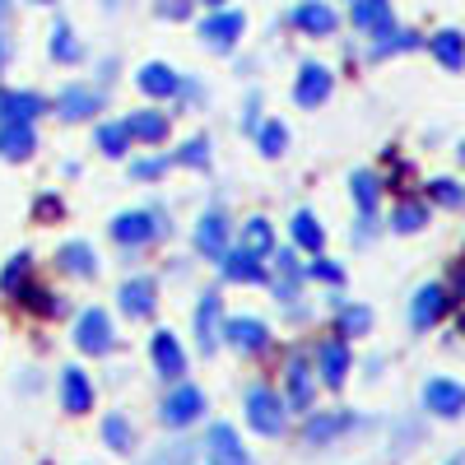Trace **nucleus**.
Wrapping results in <instances>:
<instances>
[{
    "label": "nucleus",
    "mask_w": 465,
    "mask_h": 465,
    "mask_svg": "<svg viewBox=\"0 0 465 465\" xmlns=\"http://www.w3.org/2000/svg\"><path fill=\"white\" fill-rule=\"evenodd\" d=\"M163 232V214H149V210H131V214H116L112 223V238L122 247H144L149 238Z\"/></svg>",
    "instance_id": "f257e3e1"
},
{
    "label": "nucleus",
    "mask_w": 465,
    "mask_h": 465,
    "mask_svg": "<svg viewBox=\"0 0 465 465\" xmlns=\"http://www.w3.org/2000/svg\"><path fill=\"white\" fill-rule=\"evenodd\" d=\"M247 419L256 433H280L284 429V401L270 386H252L247 391Z\"/></svg>",
    "instance_id": "f03ea898"
},
{
    "label": "nucleus",
    "mask_w": 465,
    "mask_h": 465,
    "mask_svg": "<svg viewBox=\"0 0 465 465\" xmlns=\"http://www.w3.org/2000/svg\"><path fill=\"white\" fill-rule=\"evenodd\" d=\"M205 414V391L201 386H173L168 401H163V423L168 429H186L191 419Z\"/></svg>",
    "instance_id": "7ed1b4c3"
},
{
    "label": "nucleus",
    "mask_w": 465,
    "mask_h": 465,
    "mask_svg": "<svg viewBox=\"0 0 465 465\" xmlns=\"http://www.w3.org/2000/svg\"><path fill=\"white\" fill-rule=\"evenodd\" d=\"M74 344L84 349V354H107L112 349V322L103 307H89V312L74 322Z\"/></svg>",
    "instance_id": "20e7f679"
},
{
    "label": "nucleus",
    "mask_w": 465,
    "mask_h": 465,
    "mask_svg": "<svg viewBox=\"0 0 465 465\" xmlns=\"http://www.w3.org/2000/svg\"><path fill=\"white\" fill-rule=\"evenodd\" d=\"M205 465H252L238 433H232L228 423H214V429L205 433Z\"/></svg>",
    "instance_id": "39448f33"
},
{
    "label": "nucleus",
    "mask_w": 465,
    "mask_h": 465,
    "mask_svg": "<svg viewBox=\"0 0 465 465\" xmlns=\"http://www.w3.org/2000/svg\"><path fill=\"white\" fill-rule=\"evenodd\" d=\"M293 98H298V107H322V103L331 98V70H326V65H317V61H307V65H302V74H298Z\"/></svg>",
    "instance_id": "423d86ee"
},
{
    "label": "nucleus",
    "mask_w": 465,
    "mask_h": 465,
    "mask_svg": "<svg viewBox=\"0 0 465 465\" xmlns=\"http://www.w3.org/2000/svg\"><path fill=\"white\" fill-rule=\"evenodd\" d=\"M423 405H429L433 414H442V419H456V414L465 410V391H460V381H451V377L429 381V386H423Z\"/></svg>",
    "instance_id": "0eeeda50"
},
{
    "label": "nucleus",
    "mask_w": 465,
    "mask_h": 465,
    "mask_svg": "<svg viewBox=\"0 0 465 465\" xmlns=\"http://www.w3.org/2000/svg\"><path fill=\"white\" fill-rule=\"evenodd\" d=\"M242 24H247V19H242L238 10H223V15H210V19L201 24V37H205L214 52H228V47L242 37Z\"/></svg>",
    "instance_id": "6e6552de"
},
{
    "label": "nucleus",
    "mask_w": 465,
    "mask_h": 465,
    "mask_svg": "<svg viewBox=\"0 0 465 465\" xmlns=\"http://www.w3.org/2000/svg\"><path fill=\"white\" fill-rule=\"evenodd\" d=\"M98 107H103V94H94L84 84H70L56 98V116H61V122H84V116H94Z\"/></svg>",
    "instance_id": "1a4fd4ad"
},
{
    "label": "nucleus",
    "mask_w": 465,
    "mask_h": 465,
    "mask_svg": "<svg viewBox=\"0 0 465 465\" xmlns=\"http://www.w3.org/2000/svg\"><path fill=\"white\" fill-rule=\"evenodd\" d=\"M149 349H153V368H159L168 381H177V377L186 372V354H182V344H177L173 331H159Z\"/></svg>",
    "instance_id": "9d476101"
},
{
    "label": "nucleus",
    "mask_w": 465,
    "mask_h": 465,
    "mask_svg": "<svg viewBox=\"0 0 465 465\" xmlns=\"http://www.w3.org/2000/svg\"><path fill=\"white\" fill-rule=\"evenodd\" d=\"M223 340H228L232 349H247V354H256V349L270 344V331H265L256 317H238V322L223 326Z\"/></svg>",
    "instance_id": "9b49d317"
},
{
    "label": "nucleus",
    "mask_w": 465,
    "mask_h": 465,
    "mask_svg": "<svg viewBox=\"0 0 465 465\" xmlns=\"http://www.w3.org/2000/svg\"><path fill=\"white\" fill-rule=\"evenodd\" d=\"M442 312H447V289H442V284H423V289L414 293L410 322H414V326H433Z\"/></svg>",
    "instance_id": "f8f14e48"
},
{
    "label": "nucleus",
    "mask_w": 465,
    "mask_h": 465,
    "mask_svg": "<svg viewBox=\"0 0 465 465\" xmlns=\"http://www.w3.org/2000/svg\"><path fill=\"white\" fill-rule=\"evenodd\" d=\"M61 405H65L70 414L94 410V386H89V377H84L80 368H65V377H61Z\"/></svg>",
    "instance_id": "ddd939ff"
},
{
    "label": "nucleus",
    "mask_w": 465,
    "mask_h": 465,
    "mask_svg": "<svg viewBox=\"0 0 465 465\" xmlns=\"http://www.w3.org/2000/svg\"><path fill=\"white\" fill-rule=\"evenodd\" d=\"M317 363H322V381H326V386H344V372H349V344H344V340H326V344H317Z\"/></svg>",
    "instance_id": "4468645a"
},
{
    "label": "nucleus",
    "mask_w": 465,
    "mask_h": 465,
    "mask_svg": "<svg viewBox=\"0 0 465 465\" xmlns=\"http://www.w3.org/2000/svg\"><path fill=\"white\" fill-rule=\"evenodd\" d=\"M43 107H47V103L37 98V94H15V89H5V94H0V122H24V126H28Z\"/></svg>",
    "instance_id": "2eb2a0df"
},
{
    "label": "nucleus",
    "mask_w": 465,
    "mask_h": 465,
    "mask_svg": "<svg viewBox=\"0 0 465 465\" xmlns=\"http://www.w3.org/2000/svg\"><path fill=\"white\" fill-rule=\"evenodd\" d=\"M56 265L84 280V275H98V252H94L89 242H65V247L56 252Z\"/></svg>",
    "instance_id": "dca6fc26"
},
{
    "label": "nucleus",
    "mask_w": 465,
    "mask_h": 465,
    "mask_svg": "<svg viewBox=\"0 0 465 465\" xmlns=\"http://www.w3.org/2000/svg\"><path fill=\"white\" fill-rule=\"evenodd\" d=\"M33 144H37L33 126H24V122H5V126H0V159H28Z\"/></svg>",
    "instance_id": "f3484780"
},
{
    "label": "nucleus",
    "mask_w": 465,
    "mask_h": 465,
    "mask_svg": "<svg viewBox=\"0 0 465 465\" xmlns=\"http://www.w3.org/2000/svg\"><path fill=\"white\" fill-rule=\"evenodd\" d=\"M223 242H228V223H223V214H219V210L201 214V223H196V247H201L205 256H223Z\"/></svg>",
    "instance_id": "a211bd4d"
},
{
    "label": "nucleus",
    "mask_w": 465,
    "mask_h": 465,
    "mask_svg": "<svg viewBox=\"0 0 465 465\" xmlns=\"http://www.w3.org/2000/svg\"><path fill=\"white\" fill-rule=\"evenodd\" d=\"M140 89H144L149 98H173V94L182 89V80H177V74H173L163 61H153V65L140 70Z\"/></svg>",
    "instance_id": "6ab92c4d"
},
{
    "label": "nucleus",
    "mask_w": 465,
    "mask_h": 465,
    "mask_svg": "<svg viewBox=\"0 0 465 465\" xmlns=\"http://www.w3.org/2000/svg\"><path fill=\"white\" fill-rule=\"evenodd\" d=\"M196 340H201L205 354L219 344V293H205L201 307H196Z\"/></svg>",
    "instance_id": "aec40b11"
},
{
    "label": "nucleus",
    "mask_w": 465,
    "mask_h": 465,
    "mask_svg": "<svg viewBox=\"0 0 465 465\" xmlns=\"http://www.w3.org/2000/svg\"><path fill=\"white\" fill-rule=\"evenodd\" d=\"M122 126H126L131 140H149V144H153V140L168 135V116H163V112H131Z\"/></svg>",
    "instance_id": "412c9836"
},
{
    "label": "nucleus",
    "mask_w": 465,
    "mask_h": 465,
    "mask_svg": "<svg viewBox=\"0 0 465 465\" xmlns=\"http://www.w3.org/2000/svg\"><path fill=\"white\" fill-rule=\"evenodd\" d=\"M344 429H354V414H312V419H307V429H302V438L307 442H331Z\"/></svg>",
    "instance_id": "4be33fe9"
},
{
    "label": "nucleus",
    "mask_w": 465,
    "mask_h": 465,
    "mask_svg": "<svg viewBox=\"0 0 465 465\" xmlns=\"http://www.w3.org/2000/svg\"><path fill=\"white\" fill-rule=\"evenodd\" d=\"M293 24H298L302 33H331V28H335V10L322 5V0H302V5L293 10Z\"/></svg>",
    "instance_id": "5701e85b"
},
{
    "label": "nucleus",
    "mask_w": 465,
    "mask_h": 465,
    "mask_svg": "<svg viewBox=\"0 0 465 465\" xmlns=\"http://www.w3.org/2000/svg\"><path fill=\"white\" fill-rule=\"evenodd\" d=\"M122 312L126 317H149L153 312V284L149 280H126L122 284Z\"/></svg>",
    "instance_id": "b1692460"
},
{
    "label": "nucleus",
    "mask_w": 465,
    "mask_h": 465,
    "mask_svg": "<svg viewBox=\"0 0 465 465\" xmlns=\"http://www.w3.org/2000/svg\"><path fill=\"white\" fill-rule=\"evenodd\" d=\"M223 280H242V284H265V270L247 252H228L223 256Z\"/></svg>",
    "instance_id": "393cba45"
},
{
    "label": "nucleus",
    "mask_w": 465,
    "mask_h": 465,
    "mask_svg": "<svg viewBox=\"0 0 465 465\" xmlns=\"http://www.w3.org/2000/svg\"><path fill=\"white\" fill-rule=\"evenodd\" d=\"M354 28H391V5H386V0H354Z\"/></svg>",
    "instance_id": "a878e982"
},
{
    "label": "nucleus",
    "mask_w": 465,
    "mask_h": 465,
    "mask_svg": "<svg viewBox=\"0 0 465 465\" xmlns=\"http://www.w3.org/2000/svg\"><path fill=\"white\" fill-rule=\"evenodd\" d=\"M293 242H298V247H307V252H322L326 232H322L317 214H307V210H298V214H293Z\"/></svg>",
    "instance_id": "bb28decb"
},
{
    "label": "nucleus",
    "mask_w": 465,
    "mask_h": 465,
    "mask_svg": "<svg viewBox=\"0 0 465 465\" xmlns=\"http://www.w3.org/2000/svg\"><path fill=\"white\" fill-rule=\"evenodd\" d=\"M429 47H433V56H438V61H442L447 70H460V65H465V52H460V33H456V28L438 33Z\"/></svg>",
    "instance_id": "cd10ccee"
},
{
    "label": "nucleus",
    "mask_w": 465,
    "mask_h": 465,
    "mask_svg": "<svg viewBox=\"0 0 465 465\" xmlns=\"http://www.w3.org/2000/svg\"><path fill=\"white\" fill-rule=\"evenodd\" d=\"M349 191H354V201H359L363 214H372L377 201H381V182L372 173H354V177H349Z\"/></svg>",
    "instance_id": "c85d7f7f"
},
{
    "label": "nucleus",
    "mask_w": 465,
    "mask_h": 465,
    "mask_svg": "<svg viewBox=\"0 0 465 465\" xmlns=\"http://www.w3.org/2000/svg\"><path fill=\"white\" fill-rule=\"evenodd\" d=\"M289 401L293 405H307V401H312V372H307V363L302 359H289Z\"/></svg>",
    "instance_id": "c756f323"
},
{
    "label": "nucleus",
    "mask_w": 465,
    "mask_h": 465,
    "mask_svg": "<svg viewBox=\"0 0 465 465\" xmlns=\"http://www.w3.org/2000/svg\"><path fill=\"white\" fill-rule=\"evenodd\" d=\"M275 247V232H270V223L265 219H252L247 228H242V252L247 256H261V252H270Z\"/></svg>",
    "instance_id": "7c9ffc66"
},
{
    "label": "nucleus",
    "mask_w": 465,
    "mask_h": 465,
    "mask_svg": "<svg viewBox=\"0 0 465 465\" xmlns=\"http://www.w3.org/2000/svg\"><path fill=\"white\" fill-rule=\"evenodd\" d=\"M410 47H419V37H414V33H401V28L391 24V28H381L372 56H391V52H410Z\"/></svg>",
    "instance_id": "2f4dec72"
},
{
    "label": "nucleus",
    "mask_w": 465,
    "mask_h": 465,
    "mask_svg": "<svg viewBox=\"0 0 465 465\" xmlns=\"http://www.w3.org/2000/svg\"><path fill=\"white\" fill-rule=\"evenodd\" d=\"M126 144H131V135H126V126H122V122H107V126H98V149H103V153H112V159H122Z\"/></svg>",
    "instance_id": "473e14b6"
},
{
    "label": "nucleus",
    "mask_w": 465,
    "mask_h": 465,
    "mask_svg": "<svg viewBox=\"0 0 465 465\" xmlns=\"http://www.w3.org/2000/svg\"><path fill=\"white\" fill-rule=\"evenodd\" d=\"M52 56H56V61H65V65L84 56V52H80V43L70 37V28H65L61 19H56V28H52Z\"/></svg>",
    "instance_id": "72a5a7b5"
},
{
    "label": "nucleus",
    "mask_w": 465,
    "mask_h": 465,
    "mask_svg": "<svg viewBox=\"0 0 465 465\" xmlns=\"http://www.w3.org/2000/svg\"><path fill=\"white\" fill-rule=\"evenodd\" d=\"M103 438L112 451H131V429H126V414H107L103 419Z\"/></svg>",
    "instance_id": "f704fd0d"
},
{
    "label": "nucleus",
    "mask_w": 465,
    "mask_h": 465,
    "mask_svg": "<svg viewBox=\"0 0 465 465\" xmlns=\"http://www.w3.org/2000/svg\"><path fill=\"white\" fill-rule=\"evenodd\" d=\"M284 144H289V131H284L280 122H265V126H261V153H265V159H280Z\"/></svg>",
    "instance_id": "c9c22d12"
},
{
    "label": "nucleus",
    "mask_w": 465,
    "mask_h": 465,
    "mask_svg": "<svg viewBox=\"0 0 465 465\" xmlns=\"http://www.w3.org/2000/svg\"><path fill=\"white\" fill-rule=\"evenodd\" d=\"M19 298L33 302V312H43V317H61L65 312V302L52 298V293H43V289H19Z\"/></svg>",
    "instance_id": "e433bc0d"
},
{
    "label": "nucleus",
    "mask_w": 465,
    "mask_h": 465,
    "mask_svg": "<svg viewBox=\"0 0 465 465\" xmlns=\"http://www.w3.org/2000/svg\"><path fill=\"white\" fill-rule=\"evenodd\" d=\"M177 163H186V168H205L210 163V140H186L182 149H177Z\"/></svg>",
    "instance_id": "4c0bfd02"
},
{
    "label": "nucleus",
    "mask_w": 465,
    "mask_h": 465,
    "mask_svg": "<svg viewBox=\"0 0 465 465\" xmlns=\"http://www.w3.org/2000/svg\"><path fill=\"white\" fill-rule=\"evenodd\" d=\"M423 223H429V210H423V205H401V210L391 214V228H396V232H414V228H423Z\"/></svg>",
    "instance_id": "58836bf2"
},
{
    "label": "nucleus",
    "mask_w": 465,
    "mask_h": 465,
    "mask_svg": "<svg viewBox=\"0 0 465 465\" xmlns=\"http://www.w3.org/2000/svg\"><path fill=\"white\" fill-rule=\"evenodd\" d=\"M429 196H433L438 205L456 210V205H460V186H456V182H447V177H438V182H429Z\"/></svg>",
    "instance_id": "ea45409f"
},
{
    "label": "nucleus",
    "mask_w": 465,
    "mask_h": 465,
    "mask_svg": "<svg viewBox=\"0 0 465 465\" xmlns=\"http://www.w3.org/2000/svg\"><path fill=\"white\" fill-rule=\"evenodd\" d=\"M340 326L354 331V335H363V331L372 326V312H368V307H344V312H340Z\"/></svg>",
    "instance_id": "a19ab883"
},
{
    "label": "nucleus",
    "mask_w": 465,
    "mask_h": 465,
    "mask_svg": "<svg viewBox=\"0 0 465 465\" xmlns=\"http://www.w3.org/2000/svg\"><path fill=\"white\" fill-rule=\"evenodd\" d=\"M24 270H28V256L19 252V256L5 265V275H0V289H10V293H15V289H24Z\"/></svg>",
    "instance_id": "79ce46f5"
},
{
    "label": "nucleus",
    "mask_w": 465,
    "mask_h": 465,
    "mask_svg": "<svg viewBox=\"0 0 465 465\" xmlns=\"http://www.w3.org/2000/svg\"><path fill=\"white\" fill-rule=\"evenodd\" d=\"M168 163H173V159H140V163H131V177H135V182H153L159 173H168Z\"/></svg>",
    "instance_id": "37998d69"
},
{
    "label": "nucleus",
    "mask_w": 465,
    "mask_h": 465,
    "mask_svg": "<svg viewBox=\"0 0 465 465\" xmlns=\"http://www.w3.org/2000/svg\"><path fill=\"white\" fill-rule=\"evenodd\" d=\"M307 275H312V280H326V284H340V280H344V270H340L335 261H322V256H317L312 265H307Z\"/></svg>",
    "instance_id": "c03bdc74"
},
{
    "label": "nucleus",
    "mask_w": 465,
    "mask_h": 465,
    "mask_svg": "<svg viewBox=\"0 0 465 465\" xmlns=\"http://www.w3.org/2000/svg\"><path fill=\"white\" fill-rule=\"evenodd\" d=\"M159 15L163 19H186L191 15V0H159Z\"/></svg>",
    "instance_id": "a18cd8bd"
},
{
    "label": "nucleus",
    "mask_w": 465,
    "mask_h": 465,
    "mask_svg": "<svg viewBox=\"0 0 465 465\" xmlns=\"http://www.w3.org/2000/svg\"><path fill=\"white\" fill-rule=\"evenodd\" d=\"M153 465H191V447H173V451H159Z\"/></svg>",
    "instance_id": "49530a36"
},
{
    "label": "nucleus",
    "mask_w": 465,
    "mask_h": 465,
    "mask_svg": "<svg viewBox=\"0 0 465 465\" xmlns=\"http://www.w3.org/2000/svg\"><path fill=\"white\" fill-rule=\"evenodd\" d=\"M280 270H284L289 280H298V265H293V252H280Z\"/></svg>",
    "instance_id": "de8ad7c7"
},
{
    "label": "nucleus",
    "mask_w": 465,
    "mask_h": 465,
    "mask_svg": "<svg viewBox=\"0 0 465 465\" xmlns=\"http://www.w3.org/2000/svg\"><path fill=\"white\" fill-rule=\"evenodd\" d=\"M5 56H10V43H5V37H0V65H5Z\"/></svg>",
    "instance_id": "09e8293b"
},
{
    "label": "nucleus",
    "mask_w": 465,
    "mask_h": 465,
    "mask_svg": "<svg viewBox=\"0 0 465 465\" xmlns=\"http://www.w3.org/2000/svg\"><path fill=\"white\" fill-rule=\"evenodd\" d=\"M10 15V0H0V19H5Z\"/></svg>",
    "instance_id": "8fccbe9b"
},
{
    "label": "nucleus",
    "mask_w": 465,
    "mask_h": 465,
    "mask_svg": "<svg viewBox=\"0 0 465 465\" xmlns=\"http://www.w3.org/2000/svg\"><path fill=\"white\" fill-rule=\"evenodd\" d=\"M205 5H223V0H205Z\"/></svg>",
    "instance_id": "3c124183"
},
{
    "label": "nucleus",
    "mask_w": 465,
    "mask_h": 465,
    "mask_svg": "<svg viewBox=\"0 0 465 465\" xmlns=\"http://www.w3.org/2000/svg\"><path fill=\"white\" fill-rule=\"evenodd\" d=\"M37 5H47V0H37Z\"/></svg>",
    "instance_id": "603ef678"
}]
</instances>
